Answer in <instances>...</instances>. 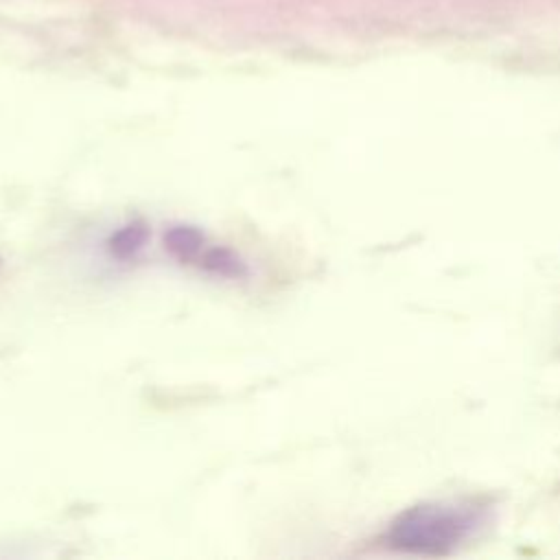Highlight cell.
<instances>
[{
  "mask_svg": "<svg viewBox=\"0 0 560 560\" xmlns=\"http://www.w3.org/2000/svg\"><path fill=\"white\" fill-rule=\"evenodd\" d=\"M479 518L472 505H418L398 516L389 529V542L413 553H448L479 525Z\"/></svg>",
  "mask_w": 560,
  "mask_h": 560,
  "instance_id": "1",
  "label": "cell"
}]
</instances>
